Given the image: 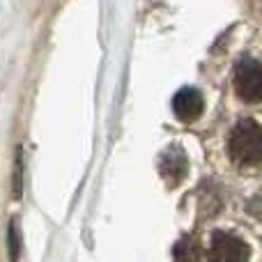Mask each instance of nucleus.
I'll return each instance as SVG.
<instances>
[{
	"mask_svg": "<svg viewBox=\"0 0 262 262\" xmlns=\"http://www.w3.org/2000/svg\"><path fill=\"white\" fill-rule=\"evenodd\" d=\"M228 152L239 166H258L262 161V131L255 120H239L228 138Z\"/></svg>",
	"mask_w": 262,
	"mask_h": 262,
	"instance_id": "1",
	"label": "nucleus"
},
{
	"mask_svg": "<svg viewBox=\"0 0 262 262\" xmlns=\"http://www.w3.org/2000/svg\"><path fill=\"white\" fill-rule=\"evenodd\" d=\"M235 90L239 99L258 104L262 99V64L253 55H244L235 64Z\"/></svg>",
	"mask_w": 262,
	"mask_h": 262,
	"instance_id": "2",
	"label": "nucleus"
},
{
	"mask_svg": "<svg viewBox=\"0 0 262 262\" xmlns=\"http://www.w3.org/2000/svg\"><path fill=\"white\" fill-rule=\"evenodd\" d=\"M251 258V246L237 235L226 230L212 232L207 249V260L209 262H249Z\"/></svg>",
	"mask_w": 262,
	"mask_h": 262,
	"instance_id": "3",
	"label": "nucleus"
},
{
	"mask_svg": "<svg viewBox=\"0 0 262 262\" xmlns=\"http://www.w3.org/2000/svg\"><path fill=\"white\" fill-rule=\"evenodd\" d=\"M205 111V97L198 88H180L172 97V113L182 122H195Z\"/></svg>",
	"mask_w": 262,
	"mask_h": 262,
	"instance_id": "4",
	"label": "nucleus"
},
{
	"mask_svg": "<svg viewBox=\"0 0 262 262\" xmlns=\"http://www.w3.org/2000/svg\"><path fill=\"white\" fill-rule=\"evenodd\" d=\"M159 170L170 186H177L189 172V159L180 145H170L159 159Z\"/></svg>",
	"mask_w": 262,
	"mask_h": 262,
	"instance_id": "5",
	"label": "nucleus"
},
{
	"mask_svg": "<svg viewBox=\"0 0 262 262\" xmlns=\"http://www.w3.org/2000/svg\"><path fill=\"white\" fill-rule=\"evenodd\" d=\"M23 182H26V161H23V147L16 149V157H14V177H12V191L14 198H21L23 195Z\"/></svg>",
	"mask_w": 262,
	"mask_h": 262,
	"instance_id": "6",
	"label": "nucleus"
},
{
	"mask_svg": "<svg viewBox=\"0 0 262 262\" xmlns=\"http://www.w3.org/2000/svg\"><path fill=\"white\" fill-rule=\"evenodd\" d=\"M7 251L12 262H16L18 255H21V237H18V228L14 221L9 223V230H7Z\"/></svg>",
	"mask_w": 262,
	"mask_h": 262,
	"instance_id": "7",
	"label": "nucleus"
}]
</instances>
